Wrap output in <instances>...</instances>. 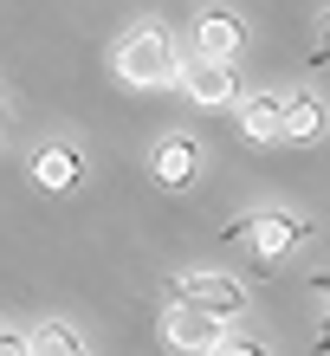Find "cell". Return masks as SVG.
<instances>
[{
  "label": "cell",
  "instance_id": "obj_1",
  "mask_svg": "<svg viewBox=\"0 0 330 356\" xmlns=\"http://www.w3.org/2000/svg\"><path fill=\"white\" fill-rule=\"evenodd\" d=\"M117 78L136 85V91H169V85H181V58H175V46L156 26H136L117 46Z\"/></svg>",
  "mask_w": 330,
  "mask_h": 356
},
{
  "label": "cell",
  "instance_id": "obj_2",
  "mask_svg": "<svg viewBox=\"0 0 330 356\" xmlns=\"http://www.w3.org/2000/svg\"><path fill=\"white\" fill-rule=\"evenodd\" d=\"M162 343L181 350V356H214L226 337H220V318H214V311L175 298V305H162Z\"/></svg>",
  "mask_w": 330,
  "mask_h": 356
},
{
  "label": "cell",
  "instance_id": "obj_3",
  "mask_svg": "<svg viewBox=\"0 0 330 356\" xmlns=\"http://www.w3.org/2000/svg\"><path fill=\"white\" fill-rule=\"evenodd\" d=\"M149 175L169 188V195L195 188V175H201V143H195V136H162L156 156H149Z\"/></svg>",
  "mask_w": 330,
  "mask_h": 356
},
{
  "label": "cell",
  "instance_id": "obj_4",
  "mask_svg": "<svg viewBox=\"0 0 330 356\" xmlns=\"http://www.w3.org/2000/svg\"><path fill=\"white\" fill-rule=\"evenodd\" d=\"M233 234L253 246V259H285V253L304 240V227H298V220H285V214H253V220H240Z\"/></svg>",
  "mask_w": 330,
  "mask_h": 356
},
{
  "label": "cell",
  "instance_id": "obj_5",
  "mask_svg": "<svg viewBox=\"0 0 330 356\" xmlns=\"http://www.w3.org/2000/svg\"><path fill=\"white\" fill-rule=\"evenodd\" d=\"M181 298L201 305V311H214V318H240L246 311V291L226 279V272H188V279H181Z\"/></svg>",
  "mask_w": 330,
  "mask_h": 356
},
{
  "label": "cell",
  "instance_id": "obj_6",
  "mask_svg": "<svg viewBox=\"0 0 330 356\" xmlns=\"http://www.w3.org/2000/svg\"><path fill=\"white\" fill-rule=\"evenodd\" d=\"M181 91H188L201 111H220V104H233L240 97V78L233 65H214V58H195L188 72H181Z\"/></svg>",
  "mask_w": 330,
  "mask_h": 356
},
{
  "label": "cell",
  "instance_id": "obj_7",
  "mask_svg": "<svg viewBox=\"0 0 330 356\" xmlns=\"http://www.w3.org/2000/svg\"><path fill=\"white\" fill-rule=\"evenodd\" d=\"M240 46H246V33H240V19H233V13H201V19H195V58L233 65Z\"/></svg>",
  "mask_w": 330,
  "mask_h": 356
},
{
  "label": "cell",
  "instance_id": "obj_8",
  "mask_svg": "<svg viewBox=\"0 0 330 356\" xmlns=\"http://www.w3.org/2000/svg\"><path fill=\"white\" fill-rule=\"evenodd\" d=\"M240 136L246 143H285V97L253 91V97L240 104Z\"/></svg>",
  "mask_w": 330,
  "mask_h": 356
},
{
  "label": "cell",
  "instance_id": "obj_9",
  "mask_svg": "<svg viewBox=\"0 0 330 356\" xmlns=\"http://www.w3.org/2000/svg\"><path fill=\"white\" fill-rule=\"evenodd\" d=\"M33 181L46 188V195H65V188H78V156L58 149V143H52V149H39V156H33Z\"/></svg>",
  "mask_w": 330,
  "mask_h": 356
},
{
  "label": "cell",
  "instance_id": "obj_10",
  "mask_svg": "<svg viewBox=\"0 0 330 356\" xmlns=\"http://www.w3.org/2000/svg\"><path fill=\"white\" fill-rule=\"evenodd\" d=\"M324 136V104L304 91V97H285V143H317Z\"/></svg>",
  "mask_w": 330,
  "mask_h": 356
},
{
  "label": "cell",
  "instance_id": "obj_11",
  "mask_svg": "<svg viewBox=\"0 0 330 356\" xmlns=\"http://www.w3.org/2000/svg\"><path fill=\"white\" fill-rule=\"evenodd\" d=\"M33 356H91L85 337H78L72 324H39L33 330Z\"/></svg>",
  "mask_w": 330,
  "mask_h": 356
},
{
  "label": "cell",
  "instance_id": "obj_12",
  "mask_svg": "<svg viewBox=\"0 0 330 356\" xmlns=\"http://www.w3.org/2000/svg\"><path fill=\"white\" fill-rule=\"evenodd\" d=\"M214 356H265V350H259V343H253V337H226V343H220V350H214Z\"/></svg>",
  "mask_w": 330,
  "mask_h": 356
},
{
  "label": "cell",
  "instance_id": "obj_13",
  "mask_svg": "<svg viewBox=\"0 0 330 356\" xmlns=\"http://www.w3.org/2000/svg\"><path fill=\"white\" fill-rule=\"evenodd\" d=\"M0 356H33V337H7L0 330Z\"/></svg>",
  "mask_w": 330,
  "mask_h": 356
},
{
  "label": "cell",
  "instance_id": "obj_14",
  "mask_svg": "<svg viewBox=\"0 0 330 356\" xmlns=\"http://www.w3.org/2000/svg\"><path fill=\"white\" fill-rule=\"evenodd\" d=\"M324 46H330V13H324Z\"/></svg>",
  "mask_w": 330,
  "mask_h": 356
}]
</instances>
